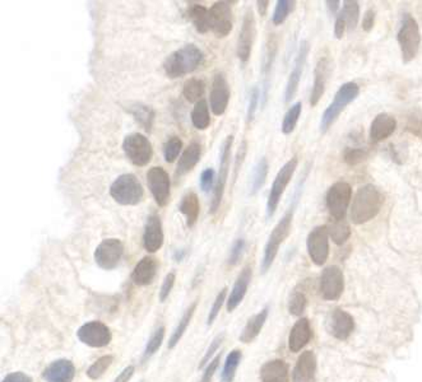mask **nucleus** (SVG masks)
Here are the masks:
<instances>
[{
  "mask_svg": "<svg viewBox=\"0 0 422 382\" xmlns=\"http://www.w3.org/2000/svg\"><path fill=\"white\" fill-rule=\"evenodd\" d=\"M384 204L381 190L368 184L357 190L350 210V219L354 224H364L379 215Z\"/></svg>",
  "mask_w": 422,
  "mask_h": 382,
  "instance_id": "f257e3e1",
  "label": "nucleus"
},
{
  "mask_svg": "<svg viewBox=\"0 0 422 382\" xmlns=\"http://www.w3.org/2000/svg\"><path fill=\"white\" fill-rule=\"evenodd\" d=\"M205 61L203 51L194 44H188L171 53L164 61L165 74L170 79L181 78L196 72Z\"/></svg>",
  "mask_w": 422,
  "mask_h": 382,
  "instance_id": "f03ea898",
  "label": "nucleus"
},
{
  "mask_svg": "<svg viewBox=\"0 0 422 382\" xmlns=\"http://www.w3.org/2000/svg\"><path fill=\"white\" fill-rule=\"evenodd\" d=\"M359 94H360V87L354 82H347L338 88L337 94H334L332 103L321 115L319 125L321 134L327 133L340 117V115L345 111V108H347L350 103H352L359 97Z\"/></svg>",
  "mask_w": 422,
  "mask_h": 382,
  "instance_id": "7ed1b4c3",
  "label": "nucleus"
},
{
  "mask_svg": "<svg viewBox=\"0 0 422 382\" xmlns=\"http://www.w3.org/2000/svg\"><path fill=\"white\" fill-rule=\"evenodd\" d=\"M293 213H295V203L287 210L285 215L279 219V223L274 226L268 237L266 246H264V255H263V262H262V273H267L276 256L279 254L281 245L285 242L288 235L291 234V227H293Z\"/></svg>",
  "mask_w": 422,
  "mask_h": 382,
  "instance_id": "20e7f679",
  "label": "nucleus"
},
{
  "mask_svg": "<svg viewBox=\"0 0 422 382\" xmlns=\"http://www.w3.org/2000/svg\"><path fill=\"white\" fill-rule=\"evenodd\" d=\"M110 195L120 205L133 207L143 200V185L136 174H124L116 177L110 186Z\"/></svg>",
  "mask_w": 422,
  "mask_h": 382,
  "instance_id": "39448f33",
  "label": "nucleus"
},
{
  "mask_svg": "<svg viewBox=\"0 0 422 382\" xmlns=\"http://www.w3.org/2000/svg\"><path fill=\"white\" fill-rule=\"evenodd\" d=\"M397 39L401 47L402 61L404 64H409L417 56L421 45L420 27L412 15L404 14Z\"/></svg>",
  "mask_w": 422,
  "mask_h": 382,
  "instance_id": "423d86ee",
  "label": "nucleus"
},
{
  "mask_svg": "<svg viewBox=\"0 0 422 382\" xmlns=\"http://www.w3.org/2000/svg\"><path fill=\"white\" fill-rule=\"evenodd\" d=\"M232 146H234V135H229L224 141V144L221 147V152H219V168H218V174L216 177V185L213 189V195H212L211 215L217 213L218 209L221 207L224 194H225L226 184L229 179V172H230Z\"/></svg>",
  "mask_w": 422,
  "mask_h": 382,
  "instance_id": "0eeeda50",
  "label": "nucleus"
},
{
  "mask_svg": "<svg viewBox=\"0 0 422 382\" xmlns=\"http://www.w3.org/2000/svg\"><path fill=\"white\" fill-rule=\"evenodd\" d=\"M298 165H299V160L296 155H293V158H290L282 166V168H279V174L273 182L272 188L269 190L268 200H267V217L268 218L273 217L279 208V201L283 196L287 185L293 180V174L298 168Z\"/></svg>",
  "mask_w": 422,
  "mask_h": 382,
  "instance_id": "6e6552de",
  "label": "nucleus"
},
{
  "mask_svg": "<svg viewBox=\"0 0 422 382\" xmlns=\"http://www.w3.org/2000/svg\"><path fill=\"white\" fill-rule=\"evenodd\" d=\"M124 155L134 166L144 167L150 163L153 155V148L150 139L141 133L127 135L123 141Z\"/></svg>",
  "mask_w": 422,
  "mask_h": 382,
  "instance_id": "1a4fd4ad",
  "label": "nucleus"
},
{
  "mask_svg": "<svg viewBox=\"0 0 422 382\" xmlns=\"http://www.w3.org/2000/svg\"><path fill=\"white\" fill-rule=\"evenodd\" d=\"M351 199H352L351 185L346 182H334L333 185L328 189L327 196H326L328 212L331 217L335 221L345 219L350 208Z\"/></svg>",
  "mask_w": 422,
  "mask_h": 382,
  "instance_id": "9d476101",
  "label": "nucleus"
},
{
  "mask_svg": "<svg viewBox=\"0 0 422 382\" xmlns=\"http://www.w3.org/2000/svg\"><path fill=\"white\" fill-rule=\"evenodd\" d=\"M124 255V243L119 238H106L95 250V262L103 270L119 267Z\"/></svg>",
  "mask_w": 422,
  "mask_h": 382,
  "instance_id": "9b49d317",
  "label": "nucleus"
},
{
  "mask_svg": "<svg viewBox=\"0 0 422 382\" xmlns=\"http://www.w3.org/2000/svg\"><path fill=\"white\" fill-rule=\"evenodd\" d=\"M147 184L157 205L161 208L166 207L170 200L171 182L165 168L160 166L150 168L147 172Z\"/></svg>",
  "mask_w": 422,
  "mask_h": 382,
  "instance_id": "f8f14e48",
  "label": "nucleus"
},
{
  "mask_svg": "<svg viewBox=\"0 0 422 382\" xmlns=\"http://www.w3.org/2000/svg\"><path fill=\"white\" fill-rule=\"evenodd\" d=\"M78 339L91 348H103L109 345L113 336L109 326L101 321H89L83 324L77 331Z\"/></svg>",
  "mask_w": 422,
  "mask_h": 382,
  "instance_id": "ddd939ff",
  "label": "nucleus"
},
{
  "mask_svg": "<svg viewBox=\"0 0 422 382\" xmlns=\"http://www.w3.org/2000/svg\"><path fill=\"white\" fill-rule=\"evenodd\" d=\"M307 254L315 265H324L329 256V235L327 226L313 228L307 235Z\"/></svg>",
  "mask_w": 422,
  "mask_h": 382,
  "instance_id": "4468645a",
  "label": "nucleus"
},
{
  "mask_svg": "<svg viewBox=\"0 0 422 382\" xmlns=\"http://www.w3.org/2000/svg\"><path fill=\"white\" fill-rule=\"evenodd\" d=\"M230 1H217L210 8V28L216 37L224 39L231 34L232 9Z\"/></svg>",
  "mask_w": 422,
  "mask_h": 382,
  "instance_id": "2eb2a0df",
  "label": "nucleus"
},
{
  "mask_svg": "<svg viewBox=\"0 0 422 382\" xmlns=\"http://www.w3.org/2000/svg\"><path fill=\"white\" fill-rule=\"evenodd\" d=\"M255 34H257V28H255L254 12H252V9H248L244 15V20H243L240 34H238V50H236L238 61H241L243 64H246L248 61H250Z\"/></svg>",
  "mask_w": 422,
  "mask_h": 382,
  "instance_id": "dca6fc26",
  "label": "nucleus"
},
{
  "mask_svg": "<svg viewBox=\"0 0 422 382\" xmlns=\"http://www.w3.org/2000/svg\"><path fill=\"white\" fill-rule=\"evenodd\" d=\"M345 289V276L338 267L332 265L323 270L320 276V295L327 301H337Z\"/></svg>",
  "mask_w": 422,
  "mask_h": 382,
  "instance_id": "f3484780",
  "label": "nucleus"
},
{
  "mask_svg": "<svg viewBox=\"0 0 422 382\" xmlns=\"http://www.w3.org/2000/svg\"><path fill=\"white\" fill-rule=\"evenodd\" d=\"M309 51H310V44L307 40L301 41L300 42L299 51H298V55H296L295 64H293V70L290 73L288 81H287L286 89H285V102L286 103H288L290 101H293L295 94L298 92L300 81H301V77H302V73H304V68H305V64H307Z\"/></svg>",
  "mask_w": 422,
  "mask_h": 382,
  "instance_id": "a211bd4d",
  "label": "nucleus"
},
{
  "mask_svg": "<svg viewBox=\"0 0 422 382\" xmlns=\"http://www.w3.org/2000/svg\"><path fill=\"white\" fill-rule=\"evenodd\" d=\"M230 102V86L226 79L225 74L218 73L212 82L210 105L213 114L221 116L226 113Z\"/></svg>",
  "mask_w": 422,
  "mask_h": 382,
  "instance_id": "6ab92c4d",
  "label": "nucleus"
},
{
  "mask_svg": "<svg viewBox=\"0 0 422 382\" xmlns=\"http://www.w3.org/2000/svg\"><path fill=\"white\" fill-rule=\"evenodd\" d=\"M165 241L164 229H162V222L160 215L157 213L147 217L143 232V248L153 254L162 248Z\"/></svg>",
  "mask_w": 422,
  "mask_h": 382,
  "instance_id": "aec40b11",
  "label": "nucleus"
},
{
  "mask_svg": "<svg viewBox=\"0 0 422 382\" xmlns=\"http://www.w3.org/2000/svg\"><path fill=\"white\" fill-rule=\"evenodd\" d=\"M331 74V63L327 56L320 58L315 69H314V84L312 94H310V106L315 108L318 102L321 100L323 94L327 88L328 78Z\"/></svg>",
  "mask_w": 422,
  "mask_h": 382,
  "instance_id": "412c9836",
  "label": "nucleus"
},
{
  "mask_svg": "<svg viewBox=\"0 0 422 382\" xmlns=\"http://www.w3.org/2000/svg\"><path fill=\"white\" fill-rule=\"evenodd\" d=\"M279 50V40L276 34H269L264 47V56H263V65H262V77H263V106H266L269 92V79L272 74L273 65L277 56Z\"/></svg>",
  "mask_w": 422,
  "mask_h": 382,
  "instance_id": "4be33fe9",
  "label": "nucleus"
},
{
  "mask_svg": "<svg viewBox=\"0 0 422 382\" xmlns=\"http://www.w3.org/2000/svg\"><path fill=\"white\" fill-rule=\"evenodd\" d=\"M41 377L45 382H72L75 377V366L72 361L60 358L50 363Z\"/></svg>",
  "mask_w": 422,
  "mask_h": 382,
  "instance_id": "5701e85b",
  "label": "nucleus"
},
{
  "mask_svg": "<svg viewBox=\"0 0 422 382\" xmlns=\"http://www.w3.org/2000/svg\"><path fill=\"white\" fill-rule=\"evenodd\" d=\"M158 269V262L156 257L153 256H144L142 257L132 272V281L138 287H146L150 286L155 281Z\"/></svg>",
  "mask_w": 422,
  "mask_h": 382,
  "instance_id": "b1692460",
  "label": "nucleus"
},
{
  "mask_svg": "<svg viewBox=\"0 0 422 382\" xmlns=\"http://www.w3.org/2000/svg\"><path fill=\"white\" fill-rule=\"evenodd\" d=\"M397 129V120L392 115L383 114L376 115L370 127V141L371 143H381V141L388 139Z\"/></svg>",
  "mask_w": 422,
  "mask_h": 382,
  "instance_id": "393cba45",
  "label": "nucleus"
},
{
  "mask_svg": "<svg viewBox=\"0 0 422 382\" xmlns=\"http://www.w3.org/2000/svg\"><path fill=\"white\" fill-rule=\"evenodd\" d=\"M316 374V357L312 350H307L301 355L293 369V382H314Z\"/></svg>",
  "mask_w": 422,
  "mask_h": 382,
  "instance_id": "a878e982",
  "label": "nucleus"
},
{
  "mask_svg": "<svg viewBox=\"0 0 422 382\" xmlns=\"http://www.w3.org/2000/svg\"><path fill=\"white\" fill-rule=\"evenodd\" d=\"M354 317L350 315L343 310H334L331 315V328L329 333L340 339V340H346L351 333L354 331Z\"/></svg>",
  "mask_w": 422,
  "mask_h": 382,
  "instance_id": "bb28decb",
  "label": "nucleus"
},
{
  "mask_svg": "<svg viewBox=\"0 0 422 382\" xmlns=\"http://www.w3.org/2000/svg\"><path fill=\"white\" fill-rule=\"evenodd\" d=\"M313 338V330L307 319H300L299 321L293 325L288 336V348L293 353H298L301 349L310 342Z\"/></svg>",
  "mask_w": 422,
  "mask_h": 382,
  "instance_id": "cd10ccee",
  "label": "nucleus"
},
{
  "mask_svg": "<svg viewBox=\"0 0 422 382\" xmlns=\"http://www.w3.org/2000/svg\"><path fill=\"white\" fill-rule=\"evenodd\" d=\"M252 267L246 265L245 268L241 270V273L238 275L236 282H235L234 287H232L231 293L229 295V301H227V311L229 312H232L244 300L248 287H249L250 281H252Z\"/></svg>",
  "mask_w": 422,
  "mask_h": 382,
  "instance_id": "c85d7f7f",
  "label": "nucleus"
},
{
  "mask_svg": "<svg viewBox=\"0 0 422 382\" xmlns=\"http://www.w3.org/2000/svg\"><path fill=\"white\" fill-rule=\"evenodd\" d=\"M200 155H202V147L198 141H193L188 148H185L183 155L177 162L175 179L179 180L185 174H189L191 170L197 166L198 162L200 161Z\"/></svg>",
  "mask_w": 422,
  "mask_h": 382,
  "instance_id": "c756f323",
  "label": "nucleus"
},
{
  "mask_svg": "<svg viewBox=\"0 0 422 382\" xmlns=\"http://www.w3.org/2000/svg\"><path fill=\"white\" fill-rule=\"evenodd\" d=\"M262 382H290L288 366L282 359H273L264 363L260 369Z\"/></svg>",
  "mask_w": 422,
  "mask_h": 382,
  "instance_id": "7c9ffc66",
  "label": "nucleus"
},
{
  "mask_svg": "<svg viewBox=\"0 0 422 382\" xmlns=\"http://www.w3.org/2000/svg\"><path fill=\"white\" fill-rule=\"evenodd\" d=\"M179 210L181 215H184L185 219H186V226L191 228L194 227V224L197 223L198 218H199V213H200V203H199L198 195L194 191L186 193L180 201Z\"/></svg>",
  "mask_w": 422,
  "mask_h": 382,
  "instance_id": "2f4dec72",
  "label": "nucleus"
},
{
  "mask_svg": "<svg viewBox=\"0 0 422 382\" xmlns=\"http://www.w3.org/2000/svg\"><path fill=\"white\" fill-rule=\"evenodd\" d=\"M267 317H268V307L262 310L257 315L252 316L246 322L245 328L243 329L240 342L252 343L260 334L262 329L266 324Z\"/></svg>",
  "mask_w": 422,
  "mask_h": 382,
  "instance_id": "473e14b6",
  "label": "nucleus"
},
{
  "mask_svg": "<svg viewBox=\"0 0 422 382\" xmlns=\"http://www.w3.org/2000/svg\"><path fill=\"white\" fill-rule=\"evenodd\" d=\"M128 111L136 119V121H138V124L141 127L146 129L147 132L152 130L155 119H156V113L153 108L143 105V103H132L128 106Z\"/></svg>",
  "mask_w": 422,
  "mask_h": 382,
  "instance_id": "72a5a7b5",
  "label": "nucleus"
},
{
  "mask_svg": "<svg viewBox=\"0 0 422 382\" xmlns=\"http://www.w3.org/2000/svg\"><path fill=\"white\" fill-rule=\"evenodd\" d=\"M188 17L194 25V27L199 34H207L211 31L210 28V9H207L205 6L200 4H194L189 8L188 11Z\"/></svg>",
  "mask_w": 422,
  "mask_h": 382,
  "instance_id": "f704fd0d",
  "label": "nucleus"
},
{
  "mask_svg": "<svg viewBox=\"0 0 422 382\" xmlns=\"http://www.w3.org/2000/svg\"><path fill=\"white\" fill-rule=\"evenodd\" d=\"M327 229L331 240L335 245H340V246L343 243H346L348 238L351 237V228L345 219H340V221L332 219V222L327 224Z\"/></svg>",
  "mask_w": 422,
  "mask_h": 382,
  "instance_id": "c9c22d12",
  "label": "nucleus"
},
{
  "mask_svg": "<svg viewBox=\"0 0 422 382\" xmlns=\"http://www.w3.org/2000/svg\"><path fill=\"white\" fill-rule=\"evenodd\" d=\"M197 306L198 301H194L188 309L185 310L184 315L181 316L180 321L177 324V329L174 330L170 340H169V348H175V345H177V343L180 342V339L183 338L185 331H186V329H188L189 324H191V317L194 315V312H196V310H197Z\"/></svg>",
  "mask_w": 422,
  "mask_h": 382,
  "instance_id": "e433bc0d",
  "label": "nucleus"
},
{
  "mask_svg": "<svg viewBox=\"0 0 422 382\" xmlns=\"http://www.w3.org/2000/svg\"><path fill=\"white\" fill-rule=\"evenodd\" d=\"M191 122L193 127L198 130H205L211 125V116H210V108L207 101L200 100L196 103V106L191 111Z\"/></svg>",
  "mask_w": 422,
  "mask_h": 382,
  "instance_id": "4c0bfd02",
  "label": "nucleus"
},
{
  "mask_svg": "<svg viewBox=\"0 0 422 382\" xmlns=\"http://www.w3.org/2000/svg\"><path fill=\"white\" fill-rule=\"evenodd\" d=\"M268 170H269L268 161H267L266 157H262L257 163V166L252 170L250 195L257 194L264 186L267 176H268Z\"/></svg>",
  "mask_w": 422,
  "mask_h": 382,
  "instance_id": "58836bf2",
  "label": "nucleus"
},
{
  "mask_svg": "<svg viewBox=\"0 0 422 382\" xmlns=\"http://www.w3.org/2000/svg\"><path fill=\"white\" fill-rule=\"evenodd\" d=\"M342 17L346 20L347 30L350 32H352L357 27L359 20H360V6L357 1L354 0H346L343 1V7L340 11Z\"/></svg>",
  "mask_w": 422,
  "mask_h": 382,
  "instance_id": "ea45409f",
  "label": "nucleus"
},
{
  "mask_svg": "<svg viewBox=\"0 0 422 382\" xmlns=\"http://www.w3.org/2000/svg\"><path fill=\"white\" fill-rule=\"evenodd\" d=\"M205 92V82L199 79V78H191L184 83L183 94H184L185 98L191 103H197L199 101L203 100Z\"/></svg>",
  "mask_w": 422,
  "mask_h": 382,
  "instance_id": "a19ab883",
  "label": "nucleus"
},
{
  "mask_svg": "<svg viewBox=\"0 0 422 382\" xmlns=\"http://www.w3.org/2000/svg\"><path fill=\"white\" fill-rule=\"evenodd\" d=\"M302 113V103L301 102H296L293 103L291 108L287 110L286 115L283 117L282 121V133L285 135H290L295 130V127L299 122L300 116Z\"/></svg>",
  "mask_w": 422,
  "mask_h": 382,
  "instance_id": "79ce46f5",
  "label": "nucleus"
},
{
  "mask_svg": "<svg viewBox=\"0 0 422 382\" xmlns=\"http://www.w3.org/2000/svg\"><path fill=\"white\" fill-rule=\"evenodd\" d=\"M240 361H241V350L240 349H235V350H232L230 355H227L224 371H222V381H234Z\"/></svg>",
  "mask_w": 422,
  "mask_h": 382,
  "instance_id": "37998d69",
  "label": "nucleus"
},
{
  "mask_svg": "<svg viewBox=\"0 0 422 382\" xmlns=\"http://www.w3.org/2000/svg\"><path fill=\"white\" fill-rule=\"evenodd\" d=\"M165 334H166V330H165L164 326H160V328L155 330V333L151 336L150 340H148L146 349H144L143 357H142L143 362H146L147 359H150L151 357L155 355L160 347L162 345Z\"/></svg>",
  "mask_w": 422,
  "mask_h": 382,
  "instance_id": "c03bdc74",
  "label": "nucleus"
},
{
  "mask_svg": "<svg viewBox=\"0 0 422 382\" xmlns=\"http://www.w3.org/2000/svg\"><path fill=\"white\" fill-rule=\"evenodd\" d=\"M114 362L113 355H103L95 363H92L87 369V376L91 380H98L101 376L109 369L110 366Z\"/></svg>",
  "mask_w": 422,
  "mask_h": 382,
  "instance_id": "a18cd8bd",
  "label": "nucleus"
},
{
  "mask_svg": "<svg viewBox=\"0 0 422 382\" xmlns=\"http://www.w3.org/2000/svg\"><path fill=\"white\" fill-rule=\"evenodd\" d=\"M307 306V297L301 289H293L288 300V311L293 316H300Z\"/></svg>",
  "mask_w": 422,
  "mask_h": 382,
  "instance_id": "49530a36",
  "label": "nucleus"
},
{
  "mask_svg": "<svg viewBox=\"0 0 422 382\" xmlns=\"http://www.w3.org/2000/svg\"><path fill=\"white\" fill-rule=\"evenodd\" d=\"M295 4L296 3L293 0H279L277 6L274 8V12H273V23L276 26L282 25L287 20V17L290 15V13L293 12Z\"/></svg>",
  "mask_w": 422,
  "mask_h": 382,
  "instance_id": "de8ad7c7",
  "label": "nucleus"
},
{
  "mask_svg": "<svg viewBox=\"0 0 422 382\" xmlns=\"http://www.w3.org/2000/svg\"><path fill=\"white\" fill-rule=\"evenodd\" d=\"M181 149H183V141L179 136H171L170 139L164 144L165 161L169 163L177 161Z\"/></svg>",
  "mask_w": 422,
  "mask_h": 382,
  "instance_id": "09e8293b",
  "label": "nucleus"
},
{
  "mask_svg": "<svg viewBox=\"0 0 422 382\" xmlns=\"http://www.w3.org/2000/svg\"><path fill=\"white\" fill-rule=\"evenodd\" d=\"M259 102H260V89L257 86L250 89L249 94V103L246 110V124H252L257 111H258Z\"/></svg>",
  "mask_w": 422,
  "mask_h": 382,
  "instance_id": "8fccbe9b",
  "label": "nucleus"
},
{
  "mask_svg": "<svg viewBox=\"0 0 422 382\" xmlns=\"http://www.w3.org/2000/svg\"><path fill=\"white\" fill-rule=\"evenodd\" d=\"M369 153L365 149L361 148H347L343 153V160L348 166H357L361 162L368 158Z\"/></svg>",
  "mask_w": 422,
  "mask_h": 382,
  "instance_id": "3c124183",
  "label": "nucleus"
},
{
  "mask_svg": "<svg viewBox=\"0 0 422 382\" xmlns=\"http://www.w3.org/2000/svg\"><path fill=\"white\" fill-rule=\"evenodd\" d=\"M246 242L244 238H238L236 241L232 243L231 250H230V255H229V265H236L240 260H241V257H243V255H244V251H245Z\"/></svg>",
  "mask_w": 422,
  "mask_h": 382,
  "instance_id": "603ef678",
  "label": "nucleus"
},
{
  "mask_svg": "<svg viewBox=\"0 0 422 382\" xmlns=\"http://www.w3.org/2000/svg\"><path fill=\"white\" fill-rule=\"evenodd\" d=\"M199 184H200V189L208 193L211 191L212 189H215L216 185V172L213 168H205V171L200 174V179H199Z\"/></svg>",
  "mask_w": 422,
  "mask_h": 382,
  "instance_id": "864d4df0",
  "label": "nucleus"
},
{
  "mask_svg": "<svg viewBox=\"0 0 422 382\" xmlns=\"http://www.w3.org/2000/svg\"><path fill=\"white\" fill-rule=\"evenodd\" d=\"M226 295H227V288H224L218 293L217 297H216V300H215L213 305H212L211 312L208 315V321H207L208 325H212L213 321L216 320V317L219 314V310L222 309V306L225 303Z\"/></svg>",
  "mask_w": 422,
  "mask_h": 382,
  "instance_id": "5fc2aeb1",
  "label": "nucleus"
},
{
  "mask_svg": "<svg viewBox=\"0 0 422 382\" xmlns=\"http://www.w3.org/2000/svg\"><path fill=\"white\" fill-rule=\"evenodd\" d=\"M175 281H177L175 273H169L165 276L164 282H162V286L160 289V301L165 302L167 300V297L170 295L171 291L175 286Z\"/></svg>",
  "mask_w": 422,
  "mask_h": 382,
  "instance_id": "6e6d98bb",
  "label": "nucleus"
},
{
  "mask_svg": "<svg viewBox=\"0 0 422 382\" xmlns=\"http://www.w3.org/2000/svg\"><path fill=\"white\" fill-rule=\"evenodd\" d=\"M224 338H225V334H224V333L215 338V340L212 342L211 347L207 349L205 357L202 358V362H200V364H199V369H203L205 364H208V361L211 359L212 355H215V353L217 352L218 348H219V345H221L222 342H224Z\"/></svg>",
  "mask_w": 422,
  "mask_h": 382,
  "instance_id": "4d7b16f0",
  "label": "nucleus"
},
{
  "mask_svg": "<svg viewBox=\"0 0 422 382\" xmlns=\"http://www.w3.org/2000/svg\"><path fill=\"white\" fill-rule=\"evenodd\" d=\"M246 152H248V143L246 141H243L241 146L238 148V155H236V160H235V166H234V182H236L238 179V174L240 172V167L243 165V162L245 160Z\"/></svg>",
  "mask_w": 422,
  "mask_h": 382,
  "instance_id": "13d9d810",
  "label": "nucleus"
},
{
  "mask_svg": "<svg viewBox=\"0 0 422 382\" xmlns=\"http://www.w3.org/2000/svg\"><path fill=\"white\" fill-rule=\"evenodd\" d=\"M219 362H221V355H218L217 357L208 364V367L205 369V374H203V377H202L200 382H211L212 377H213V375H215L216 371H217Z\"/></svg>",
  "mask_w": 422,
  "mask_h": 382,
  "instance_id": "bf43d9fd",
  "label": "nucleus"
},
{
  "mask_svg": "<svg viewBox=\"0 0 422 382\" xmlns=\"http://www.w3.org/2000/svg\"><path fill=\"white\" fill-rule=\"evenodd\" d=\"M346 30H347L346 20L342 17V14H337V20H335V23H334V36H335V39H338V40L342 39L345 36Z\"/></svg>",
  "mask_w": 422,
  "mask_h": 382,
  "instance_id": "052dcab7",
  "label": "nucleus"
},
{
  "mask_svg": "<svg viewBox=\"0 0 422 382\" xmlns=\"http://www.w3.org/2000/svg\"><path fill=\"white\" fill-rule=\"evenodd\" d=\"M375 17H376V13H375L374 9H369L368 12L364 15L361 26H362V30L365 32H370L373 30V27H374Z\"/></svg>",
  "mask_w": 422,
  "mask_h": 382,
  "instance_id": "680f3d73",
  "label": "nucleus"
},
{
  "mask_svg": "<svg viewBox=\"0 0 422 382\" xmlns=\"http://www.w3.org/2000/svg\"><path fill=\"white\" fill-rule=\"evenodd\" d=\"M1 382H34L30 376L26 375L25 372H12L9 375L4 377V380Z\"/></svg>",
  "mask_w": 422,
  "mask_h": 382,
  "instance_id": "e2e57ef3",
  "label": "nucleus"
},
{
  "mask_svg": "<svg viewBox=\"0 0 422 382\" xmlns=\"http://www.w3.org/2000/svg\"><path fill=\"white\" fill-rule=\"evenodd\" d=\"M134 372H136V367L134 366H128L127 369H124L120 372V375L117 376L113 382H129L130 378L134 375Z\"/></svg>",
  "mask_w": 422,
  "mask_h": 382,
  "instance_id": "0e129e2a",
  "label": "nucleus"
},
{
  "mask_svg": "<svg viewBox=\"0 0 422 382\" xmlns=\"http://www.w3.org/2000/svg\"><path fill=\"white\" fill-rule=\"evenodd\" d=\"M326 4H327L329 13L332 14V15L337 14V12L340 11V1H338V0H327Z\"/></svg>",
  "mask_w": 422,
  "mask_h": 382,
  "instance_id": "69168bd1",
  "label": "nucleus"
},
{
  "mask_svg": "<svg viewBox=\"0 0 422 382\" xmlns=\"http://www.w3.org/2000/svg\"><path fill=\"white\" fill-rule=\"evenodd\" d=\"M257 7H258L259 15L260 17H264L267 14V11L269 8V1L268 0H260L257 1Z\"/></svg>",
  "mask_w": 422,
  "mask_h": 382,
  "instance_id": "338daca9",
  "label": "nucleus"
}]
</instances>
